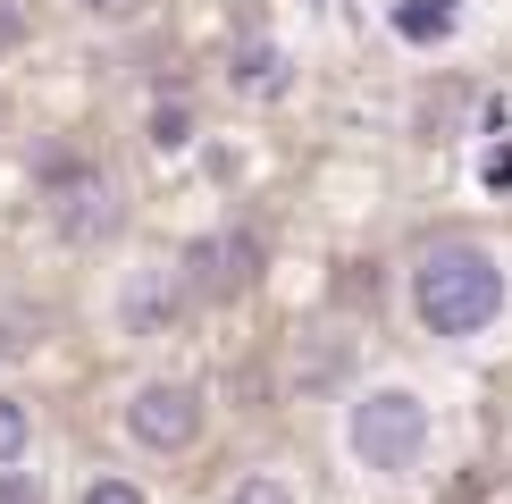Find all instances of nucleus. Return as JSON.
<instances>
[{"label":"nucleus","mask_w":512,"mask_h":504,"mask_svg":"<svg viewBox=\"0 0 512 504\" xmlns=\"http://www.w3.org/2000/svg\"><path fill=\"white\" fill-rule=\"evenodd\" d=\"M412 311L429 336H479L504 311V269L479 244H437L412 278Z\"/></svg>","instance_id":"obj_1"},{"label":"nucleus","mask_w":512,"mask_h":504,"mask_svg":"<svg viewBox=\"0 0 512 504\" xmlns=\"http://www.w3.org/2000/svg\"><path fill=\"white\" fill-rule=\"evenodd\" d=\"M353 454L370 462V471H412L420 446H429V404H420L412 387H378L353 404Z\"/></svg>","instance_id":"obj_2"},{"label":"nucleus","mask_w":512,"mask_h":504,"mask_svg":"<svg viewBox=\"0 0 512 504\" xmlns=\"http://www.w3.org/2000/svg\"><path fill=\"white\" fill-rule=\"evenodd\" d=\"M126 429L152 454H185L202 437V395L177 387V378H152V387H135V404H126Z\"/></svg>","instance_id":"obj_3"},{"label":"nucleus","mask_w":512,"mask_h":504,"mask_svg":"<svg viewBox=\"0 0 512 504\" xmlns=\"http://www.w3.org/2000/svg\"><path fill=\"white\" fill-rule=\"evenodd\" d=\"M252 278H261V244L244 227H219V236H202L185 252V294H202V303H236Z\"/></svg>","instance_id":"obj_4"},{"label":"nucleus","mask_w":512,"mask_h":504,"mask_svg":"<svg viewBox=\"0 0 512 504\" xmlns=\"http://www.w3.org/2000/svg\"><path fill=\"white\" fill-rule=\"evenodd\" d=\"M51 227H59L68 244L110 236V227H118V194H110V177H84V168H76V177H59V185H51Z\"/></svg>","instance_id":"obj_5"},{"label":"nucleus","mask_w":512,"mask_h":504,"mask_svg":"<svg viewBox=\"0 0 512 504\" xmlns=\"http://www.w3.org/2000/svg\"><path fill=\"white\" fill-rule=\"evenodd\" d=\"M177 311H185V278L177 269H135L118 294V320L135 328V336H168L177 328Z\"/></svg>","instance_id":"obj_6"},{"label":"nucleus","mask_w":512,"mask_h":504,"mask_svg":"<svg viewBox=\"0 0 512 504\" xmlns=\"http://www.w3.org/2000/svg\"><path fill=\"white\" fill-rule=\"evenodd\" d=\"M462 17V0H395V34L403 42H445Z\"/></svg>","instance_id":"obj_7"},{"label":"nucleus","mask_w":512,"mask_h":504,"mask_svg":"<svg viewBox=\"0 0 512 504\" xmlns=\"http://www.w3.org/2000/svg\"><path fill=\"white\" fill-rule=\"evenodd\" d=\"M227 76H236V93H277V84H286V51H277V42H244Z\"/></svg>","instance_id":"obj_8"},{"label":"nucleus","mask_w":512,"mask_h":504,"mask_svg":"<svg viewBox=\"0 0 512 504\" xmlns=\"http://www.w3.org/2000/svg\"><path fill=\"white\" fill-rule=\"evenodd\" d=\"M17 454H26V404L0 395V471H17Z\"/></svg>","instance_id":"obj_9"},{"label":"nucleus","mask_w":512,"mask_h":504,"mask_svg":"<svg viewBox=\"0 0 512 504\" xmlns=\"http://www.w3.org/2000/svg\"><path fill=\"white\" fill-rule=\"evenodd\" d=\"M227 504H294V488H286V479H269V471H252V479H244V488L227 496Z\"/></svg>","instance_id":"obj_10"},{"label":"nucleus","mask_w":512,"mask_h":504,"mask_svg":"<svg viewBox=\"0 0 512 504\" xmlns=\"http://www.w3.org/2000/svg\"><path fill=\"white\" fill-rule=\"evenodd\" d=\"M185 126H194V118H185L177 101H168V110L152 118V143H160V152H177V143H185Z\"/></svg>","instance_id":"obj_11"},{"label":"nucleus","mask_w":512,"mask_h":504,"mask_svg":"<svg viewBox=\"0 0 512 504\" xmlns=\"http://www.w3.org/2000/svg\"><path fill=\"white\" fill-rule=\"evenodd\" d=\"M0 504H42V479L34 471H0Z\"/></svg>","instance_id":"obj_12"},{"label":"nucleus","mask_w":512,"mask_h":504,"mask_svg":"<svg viewBox=\"0 0 512 504\" xmlns=\"http://www.w3.org/2000/svg\"><path fill=\"white\" fill-rule=\"evenodd\" d=\"M84 504H143V488H126V479H93Z\"/></svg>","instance_id":"obj_13"},{"label":"nucleus","mask_w":512,"mask_h":504,"mask_svg":"<svg viewBox=\"0 0 512 504\" xmlns=\"http://www.w3.org/2000/svg\"><path fill=\"white\" fill-rule=\"evenodd\" d=\"M487 185H496V194L512 185V143H504V152H487Z\"/></svg>","instance_id":"obj_14"},{"label":"nucleus","mask_w":512,"mask_h":504,"mask_svg":"<svg viewBox=\"0 0 512 504\" xmlns=\"http://www.w3.org/2000/svg\"><path fill=\"white\" fill-rule=\"evenodd\" d=\"M17 34H26V17H17V0H0V51H9Z\"/></svg>","instance_id":"obj_15"},{"label":"nucleus","mask_w":512,"mask_h":504,"mask_svg":"<svg viewBox=\"0 0 512 504\" xmlns=\"http://www.w3.org/2000/svg\"><path fill=\"white\" fill-rule=\"evenodd\" d=\"M84 9H93V17H135L143 0H84Z\"/></svg>","instance_id":"obj_16"}]
</instances>
